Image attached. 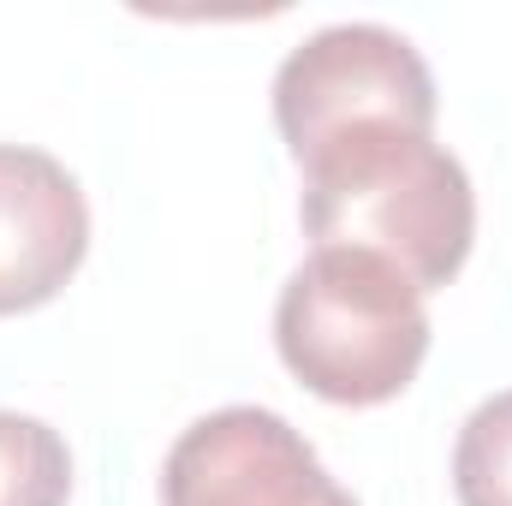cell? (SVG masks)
Listing matches in <instances>:
<instances>
[{"mask_svg": "<svg viewBox=\"0 0 512 506\" xmlns=\"http://www.w3.org/2000/svg\"><path fill=\"white\" fill-rule=\"evenodd\" d=\"M304 233L316 251H364L399 268L417 292L447 286L477 233V197L429 131L352 126L304 161Z\"/></svg>", "mask_w": 512, "mask_h": 506, "instance_id": "1", "label": "cell"}, {"mask_svg": "<svg viewBox=\"0 0 512 506\" xmlns=\"http://www.w3.org/2000/svg\"><path fill=\"white\" fill-rule=\"evenodd\" d=\"M90 251L78 179L30 143H0V316L48 304Z\"/></svg>", "mask_w": 512, "mask_h": 506, "instance_id": "5", "label": "cell"}, {"mask_svg": "<svg viewBox=\"0 0 512 506\" xmlns=\"http://www.w3.org/2000/svg\"><path fill=\"white\" fill-rule=\"evenodd\" d=\"M286 370L334 405H382L405 393L429 352L423 292L364 251H316L274 304Z\"/></svg>", "mask_w": 512, "mask_h": 506, "instance_id": "2", "label": "cell"}, {"mask_svg": "<svg viewBox=\"0 0 512 506\" xmlns=\"http://www.w3.org/2000/svg\"><path fill=\"white\" fill-rule=\"evenodd\" d=\"M167 506H358L316 459V447L262 405H221L197 417L167 465Z\"/></svg>", "mask_w": 512, "mask_h": 506, "instance_id": "4", "label": "cell"}, {"mask_svg": "<svg viewBox=\"0 0 512 506\" xmlns=\"http://www.w3.org/2000/svg\"><path fill=\"white\" fill-rule=\"evenodd\" d=\"M274 126L292 161L352 126L435 131V78L423 54L387 24H328L304 36L274 72Z\"/></svg>", "mask_w": 512, "mask_h": 506, "instance_id": "3", "label": "cell"}, {"mask_svg": "<svg viewBox=\"0 0 512 506\" xmlns=\"http://www.w3.org/2000/svg\"><path fill=\"white\" fill-rule=\"evenodd\" d=\"M72 453L60 429L24 411H0V506H66Z\"/></svg>", "mask_w": 512, "mask_h": 506, "instance_id": "6", "label": "cell"}, {"mask_svg": "<svg viewBox=\"0 0 512 506\" xmlns=\"http://www.w3.org/2000/svg\"><path fill=\"white\" fill-rule=\"evenodd\" d=\"M459 506H512V393L483 399L453 447Z\"/></svg>", "mask_w": 512, "mask_h": 506, "instance_id": "7", "label": "cell"}]
</instances>
